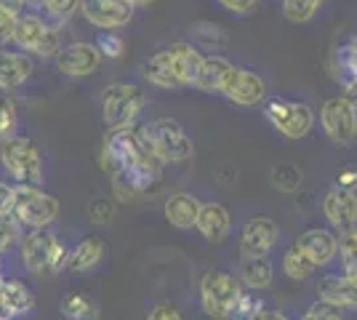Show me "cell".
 Returning <instances> with one entry per match:
<instances>
[{
	"instance_id": "obj_34",
	"label": "cell",
	"mask_w": 357,
	"mask_h": 320,
	"mask_svg": "<svg viewBox=\"0 0 357 320\" xmlns=\"http://www.w3.org/2000/svg\"><path fill=\"white\" fill-rule=\"evenodd\" d=\"M339 257H342L344 270H355L357 267V224L349 229H342V238H339Z\"/></svg>"
},
{
	"instance_id": "obj_26",
	"label": "cell",
	"mask_w": 357,
	"mask_h": 320,
	"mask_svg": "<svg viewBox=\"0 0 357 320\" xmlns=\"http://www.w3.org/2000/svg\"><path fill=\"white\" fill-rule=\"evenodd\" d=\"M142 75H144V80H149L152 86H158V89H178L176 77L171 73V64L165 59L163 48H160L158 54H152L149 59L142 61Z\"/></svg>"
},
{
	"instance_id": "obj_43",
	"label": "cell",
	"mask_w": 357,
	"mask_h": 320,
	"mask_svg": "<svg viewBox=\"0 0 357 320\" xmlns=\"http://www.w3.org/2000/svg\"><path fill=\"white\" fill-rule=\"evenodd\" d=\"M219 3L227 11H232V14H251L259 6V0H219Z\"/></svg>"
},
{
	"instance_id": "obj_22",
	"label": "cell",
	"mask_w": 357,
	"mask_h": 320,
	"mask_svg": "<svg viewBox=\"0 0 357 320\" xmlns=\"http://www.w3.org/2000/svg\"><path fill=\"white\" fill-rule=\"evenodd\" d=\"M165 222L176 229H192L200 213V200L190 192H174L163 203Z\"/></svg>"
},
{
	"instance_id": "obj_17",
	"label": "cell",
	"mask_w": 357,
	"mask_h": 320,
	"mask_svg": "<svg viewBox=\"0 0 357 320\" xmlns=\"http://www.w3.org/2000/svg\"><path fill=\"white\" fill-rule=\"evenodd\" d=\"M35 307V294L27 283L8 277L0 280V318H22L30 315Z\"/></svg>"
},
{
	"instance_id": "obj_46",
	"label": "cell",
	"mask_w": 357,
	"mask_h": 320,
	"mask_svg": "<svg viewBox=\"0 0 357 320\" xmlns=\"http://www.w3.org/2000/svg\"><path fill=\"white\" fill-rule=\"evenodd\" d=\"M344 93H347V96H349V99H352V102L357 105V77L352 80V83H349V86H347V89H344Z\"/></svg>"
},
{
	"instance_id": "obj_28",
	"label": "cell",
	"mask_w": 357,
	"mask_h": 320,
	"mask_svg": "<svg viewBox=\"0 0 357 320\" xmlns=\"http://www.w3.org/2000/svg\"><path fill=\"white\" fill-rule=\"evenodd\" d=\"M314 267H317V264L304 254V248L298 243H294L283 254V270L291 280H307V277L314 273Z\"/></svg>"
},
{
	"instance_id": "obj_27",
	"label": "cell",
	"mask_w": 357,
	"mask_h": 320,
	"mask_svg": "<svg viewBox=\"0 0 357 320\" xmlns=\"http://www.w3.org/2000/svg\"><path fill=\"white\" fill-rule=\"evenodd\" d=\"M333 75H336V80L342 83L344 89L357 77V54L352 40L336 46V51H333Z\"/></svg>"
},
{
	"instance_id": "obj_25",
	"label": "cell",
	"mask_w": 357,
	"mask_h": 320,
	"mask_svg": "<svg viewBox=\"0 0 357 320\" xmlns=\"http://www.w3.org/2000/svg\"><path fill=\"white\" fill-rule=\"evenodd\" d=\"M229 70H232V61L222 54L203 56V67H200V75L195 80V86L200 91H222V83Z\"/></svg>"
},
{
	"instance_id": "obj_24",
	"label": "cell",
	"mask_w": 357,
	"mask_h": 320,
	"mask_svg": "<svg viewBox=\"0 0 357 320\" xmlns=\"http://www.w3.org/2000/svg\"><path fill=\"white\" fill-rule=\"evenodd\" d=\"M240 283L251 291H264L272 286V277H275V270H272V261L269 257H245L240 259V270H238Z\"/></svg>"
},
{
	"instance_id": "obj_37",
	"label": "cell",
	"mask_w": 357,
	"mask_h": 320,
	"mask_svg": "<svg viewBox=\"0 0 357 320\" xmlns=\"http://www.w3.org/2000/svg\"><path fill=\"white\" fill-rule=\"evenodd\" d=\"M19 238H22V227L14 222V216L11 213L8 216H0V254L11 251L19 243Z\"/></svg>"
},
{
	"instance_id": "obj_23",
	"label": "cell",
	"mask_w": 357,
	"mask_h": 320,
	"mask_svg": "<svg viewBox=\"0 0 357 320\" xmlns=\"http://www.w3.org/2000/svg\"><path fill=\"white\" fill-rule=\"evenodd\" d=\"M105 259V241L99 235H86L70 254V270L77 275L93 273Z\"/></svg>"
},
{
	"instance_id": "obj_9",
	"label": "cell",
	"mask_w": 357,
	"mask_h": 320,
	"mask_svg": "<svg viewBox=\"0 0 357 320\" xmlns=\"http://www.w3.org/2000/svg\"><path fill=\"white\" fill-rule=\"evenodd\" d=\"M14 43L24 54H35L40 59H56L61 48L59 32L38 14H19L14 32Z\"/></svg>"
},
{
	"instance_id": "obj_44",
	"label": "cell",
	"mask_w": 357,
	"mask_h": 320,
	"mask_svg": "<svg viewBox=\"0 0 357 320\" xmlns=\"http://www.w3.org/2000/svg\"><path fill=\"white\" fill-rule=\"evenodd\" d=\"M14 208V187L0 182V216H8Z\"/></svg>"
},
{
	"instance_id": "obj_2",
	"label": "cell",
	"mask_w": 357,
	"mask_h": 320,
	"mask_svg": "<svg viewBox=\"0 0 357 320\" xmlns=\"http://www.w3.org/2000/svg\"><path fill=\"white\" fill-rule=\"evenodd\" d=\"M22 261L32 275L64 273L70 267V251L54 232H48V227L30 229L22 238Z\"/></svg>"
},
{
	"instance_id": "obj_15",
	"label": "cell",
	"mask_w": 357,
	"mask_h": 320,
	"mask_svg": "<svg viewBox=\"0 0 357 320\" xmlns=\"http://www.w3.org/2000/svg\"><path fill=\"white\" fill-rule=\"evenodd\" d=\"M323 213L326 219L336 229H349L357 224V192L344 190V187H333L328 190L323 198Z\"/></svg>"
},
{
	"instance_id": "obj_1",
	"label": "cell",
	"mask_w": 357,
	"mask_h": 320,
	"mask_svg": "<svg viewBox=\"0 0 357 320\" xmlns=\"http://www.w3.org/2000/svg\"><path fill=\"white\" fill-rule=\"evenodd\" d=\"M102 168L112 176L118 195H144L160 176V158L152 150L147 125H120L109 128L102 144Z\"/></svg>"
},
{
	"instance_id": "obj_50",
	"label": "cell",
	"mask_w": 357,
	"mask_h": 320,
	"mask_svg": "<svg viewBox=\"0 0 357 320\" xmlns=\"http://www.w3.org/2000/svg\"><path fill=\"white\" fill-rule=\"evenodd\" d=\"M0 280H3V267H0Z\"/></svg>"
},
{
	"instance_id": "obj_41",
	"label": "cell",
	"mask_w": 357,
	"mask_h": 320,
	"mask_svg": "<svg viewBox=\"0 0 357 320\" xmlns=\"http://www.w3.org/2000/svg\"><path fill=\"white\" fill-rule=\"evenodd\" d=\"M115 216V203L107 198H96L89 206V219L93 224H109Z\"/></svg>"
},
{
	"instance_id": "obj_40",
	"label": "cell",
	"mask_w": 357,
	"mask_h": 320,
	"mask_svg": "<svg viewBox=\"0 0 357 320\" xmlns=\"http://www.w3.org/2000/svg\"><path fill=\"white\" fill-rule=\"evenodd\" d=\"M195 30V35L206 43V48H219V46H224L227 43V35H224V30L222 27H216V24H211V22H203V24H195L192 27Z\"/></svg>"
},
{
	"instance_id": "obj_39",
	"label": "cell",
	"mask_w": 357,
	"mask_h": 320,
	"mask_svg": "<svg viewBox=\"0 0 357 320\" xmlns=\"http://www.w3.org/2000/svg\"><path fill=\"white\" fill-rule=\"evenodd\" d=\"M261 307H264V305L256 299V291L243 289V294H240V299H238V307H235V315H232V318L256 320V315H259V310H261Z\"/></svg>"
},
{
	"instance_id": "obj_48",
	"label": "cell",
	"mask_w": 357,
	"mask_h": 320,
	"mask_svg": "<svg viewBox=\"0 0 357 320\" xmlns=\"http://www.w3.org/2000/svg\"><path fill=\"white\" fill-rule=\"evenodd\" d=\"M344 275H347V277H349V280L357 286V267H355V270H344Z\"/></svg>"
},
{
	"instance_id": "obj_21",
	"label": "cell",
	"mask_w": 357,
	"mask_h": 320,
	"mask_svg": "<svg viewBox=\"0 0 357 320\" xmlns=\"http://www.w3.org/2000/svg\"><path fill=\"white\" fill-rule=\"evenodd\" d=\"M317 296L344 307V310H357V286L344 273L323 275L317 280Z\"/></svg>"
},
{
	"instance_id": "obj_29",
	"label": "cell",
	"mask_w": 357,
	"mask_h": 320,
	"mask_svg": "<svg viewBox=\"0 0 357 320\" xmlns=\"http://www.w3.org/2000/svg\"><path fill=\"white\" fill-rule=\"evenodd\" d=\"M61 315L73 320H91L99 315V307L86 294H70L61 299Z\"/></svg>"
},
{
	"instance_id": "obj_7",
	"label": "cell",
	"mask_w": 357,
	"mask_h": 320,
	"mask_svg": "<svg viewBox=\"0 0 357 320\" xmlns=\"http://www.w3.org/2000/svg\"><path fill=\"white\" fill-rule=\"evenodd\" d=\"M152 150L160 158V163H187L195 155L192 139L174 118H158L147 125Z\"/></svg>"
},
{
	"instance_id": "obj_20",
	"label": "cell",
	"mask_w": 357,
	"mask_h": 320,
	"mask_svg": "<svg viewBox=\"0 0 357 320\" xmlns=\"http://www.w3.org/2000/svg\"><path fill=\"white\" fill-rule=\"evenodd\" d=\"M32 75V61L24 51H8L0 46V91L22 89Z\"/></svg>"
},
{
	"instance_id": "obj_18",
	"label": "cell",
	"mask_w": 357,
	"mask_h": 320,
	"mask_svg": "<svg viewBox=\"0 0 357 320\" xmlns=\"http://www.w3.org/2000/svg\"><path fill=\"white\" fill-rule=\"evenodd\" d=\"M304 254L317 264V267H328L331 261L339 257V238L331 232V229L323 227H312L307 232H301L296 241Z\"/></svg>"
},
{
	"instance_id": "obj_5",
	"label": "cell",
	"mask_w": 357,
	"mask_h": 320,
	"mask_svg": "<svg viewBox=\"0 0 357 320\" xmlns=\"http://www.w3.org/2000/svg\"><path fill=\"white\" fill-rule=\"evenodd\" d=\"M243 294V283L229 270H208L200 280V305L208 318H232Z\"/></svg>"
},
{
	"instance_id": "obj_47",
	"label": "cell",
	"mask_w": 357,
	"mask_h": 320,
	"mask_svg": "<svg viewBox=\"0 0 357 320\" xmlns=\"http://www.w3.org/2000/svg\"><path fill=\"white\" fill-rule=\"evenodd\" d=\"M0 3H6V6H11V8H16V11H19L22 6H24V0H0Z\"/></svg>"
},
{
	"instance_id": "obj_12",
	"label": "cell",
	"mask_w": 357,
	"mask_h": 320,
	"mask_svg": "<svg viewBox=\"0 0 357 320\" xmlns=\"http://www.w3.org/2000/svg\"><path fill=\"white\" fill-rule=\"evenodd\" d=\"M134 0H83L80 14L99 30H118L134 19Z\"/></svg>"
},
{
	"instance_id": "obj_38",
	"label": "cell",
	"mask_w": 357,
	"mask_h": 320,
	"mask_svg": "<svg viewBox=\"0 0 357 320\" xmlns=\"http://www.w3.org/2000/svg\"><path fill=\"white\" fill-rule=\"evenodd\" d=\"M304 318L307 320H339V318H344V307L333 305V302H328V299H320V302H314V305L304 312Z\"/></svg>"
},
{
	"instance_id": "obj_36",
	"label": "cell",
	"mask_w": 357,
	"mask_h": 320,
	"mask_svg": "<svg viewBox=\"0 0 357 320\" xmlns=\"http://www.w3.org/2000/svg\"><path fill=\"white\" fill-rule=\"evenodd\" d=\"M16 22H19V11L6 6V3H0V46L14 43Z\"/></svg>"
},
{
	"instance_id": "obj_32",
	"label": "cell",
	"mask_w": 357,
	"mask_h": 320,
	"mask_svg": "<svg viewBox=\"0 0 357 320\" xmlns=\"http://www.w3.org/2000/svg\"><path fill=\"white\" fill-rule=\"evenodd\" d=\"M16 131H19V112L14 99L0 93V142L16 137Z\"/></svg>"
},
{
	"instance_id": "obj_11",
	"label": "cell",
	"mask_w": 357,
	"mask_h": 320,
	"mask_svg": "<svg viewBox=\"0 0 357 320\" xmlns=\"http://www.w3.org/2000/svg\"><path fill=\"white\" fill-rule=\"evenodd\" d=\"M222 93L232 105L256 107L264 105V99H267V83H264V77L259 75V73L232 64V70L227 73L222 83Z\"/></svg>"
},
{
	"instance_id": "obj_13",
	"label": "cell",
	"mask_w": 357,
	"mask_h": 320,
	"mask_svg": "<svg viewBox=\"0 0 357 320\" xmlns=\"http://www.w3.org/2000/svg\"><path fill=\"white\" fill-rule=\"evenodd\" d=\"M102 54L96 43H86V40H77V43H70V46L59 48L56 54V67H59L61 75L67 77H89L99 70L102 64Z\"/></svg>"
},
{
	"instance_id": "obj_16",
	"label": "cell",
	"mask_w": 357,
	"mask_h": 320,
	"mask_svg": "<svg viewBox=\"0 0 357 320\" xmlns=\"http://www.w3.org/2000/svg\"><path fill=\"white\" fill-rule=\"evenodd\" d=\"M163 51L178 86H195L203 67V54L192 43H174V46H165Z\"/></svg>"
},
{
	"instance_id": "obj_19",
	"label": "cell",
	"mask_w": 357,
	"mask_h": 320,
	"mask_svg": "<svg viewBox=\"0 0 357 320\" xmlns=\"http://www.w3.org/2000/svg\"><path fill=\"white\" fill-rule=\"evenodd\" d=\"M195 229L208 241V243H222L224 238L229 235L232 229V219L229 211L224 208L222 203H200V213H197V222Z\"/></svg>"
},
{
	"instance_id": "obj_8",
	"label": "cell",
	"mask_w": 357,
	"mask_h": 320,
	"mask_svg": "<svg viewBox=\"0 0 357 320\" xmlns=\"http://www.w3.org/2000/svg\"><path fill=\"white\" fill-rule=\"evenodd\" d=\"M264 118L285 139H304L314 125L312 107L291 99H264Z\"/></svg>"
},
{
	"instance_id": "obj_31",
	"label": "cell",
	"mask_w": 357,
	"mask_h": 320,
	"mask_svg": "<svg viewBox=\"0 0 357 320\" xmlns=\"http://www.w3.org/2000/svg\"><path fill=\"white\" fill-rule=\"evenodd\" d=\"M301 179H304V174L294 163H283V166L272 168V184L278 190H283V192H296L298 187H301Z\"/></svg>"
},
{
	"instance_id": "obj_33",
	"label": "cell",
	"mask_w": 357,
	"mask_h": 320,
	"mask_svg": "<svg viewBox=\"0 0 357 320\" xmlns=\"http://www.w3.org/2000/svg\"><path fill=\"white\" fill-rule=\"evenodd\" d=\"M80 3H83V0H43L40 8L45 11L48 19H54V22H67V19H73L75 11H80Z\"/></svg>"
},
{
	"instance_id": "obj_3",
	"label": "cell",
	"mask_w": 357,
	"mask_h": 320,
	"mask_svg": "<svg viewBox=\"0 0 357 320\" xmlns=\"http://www.w3.org/2000/svg\"><path fill=\"white\" fill-rule=\"evenodd\" d=\"M11 216L16 224L24 229L51 227L59 216V200L43 192L38 184H16Z\"/></svg>"
},
{
	"instance_id": "obj_42",
	"label": "cell",
	"mask_w": 357,
	"mask_h": 320,
	"mask_svg": "<svg viewBox=\"0 0 357 320\" xmlns=\"http://www.w3.org/2000/svg\"><path fill=\"white\" fill-rule=\"evenodd\" d=\"M147 315H149V320H178V318H181V312H178L174 305H168V302H160V305H155L147 312Z\"/></svg>"
},
{
	"instance_id": "obj_35",
	"label": "cell",
	"mask_w": 357,
	"mask_h": 320,
	"mask_svg": "<svg viewBox=\"0 0 357 320\" xmlns=\"http://www.w3.org/2000/svg\"><path fill=\"white\" fill-rule=\"evenodd\" d=\"M96 48H99V54L107 56V59H120L126 54V40L120 35H115V32L105 30L96 35Z\"/></svg>"
},
{
	"instance_id": "obj_14",
	"label": "cell",
	"mask_w": 357,
	"mask_h": 320,
	"mask_svg": "<svg viewBox=\"0 0 357 320\" xmlns=\"http://www.w3.org/2000/svg\"><path fill=\"white\" fill-rule=\"evenodd\" d=\"M278 243V224L269 216H253L240 232V251L245 257H269Z\"/></svg>"
},
{
	"instance_id": "obj_10",
	"label": "cell",
	"mask_w": 357,
	"mask_h": 320,
	"mask_svg": "<svg viewBox=\"0 0 357 320\" xmlns=\"http://www.w3.org/2000/svg\"><path fill=\"white\" fill-rule=\"evenodd\" d=\"M320 125L333 144H352L357 142V105L347 93L331 96L320 109Z\"/></svg>"
},
{
	"instance_id": "obj_45",
	"label": "cell",
	"mask_w": 357,
	"mask_h": 320,
	"mask_svg": "<svg viewBox=\"0 0 357 320\" xmlns=\"http://www.w3.org/2000/svg\"><path fill=\"white\" fill-rule=\"evenodd\" d=\"M336 182H339V187H344V190L357 192V168H347V171H342Z\"/></svg>"
},
{
	"instance_id": "obj_49",
	"label": "cell",
	"mask_w": 357,
	"mask_h": 320,
	"mask_svg": "<svg viewBox=\"0 0 357 320\" xmlns=\"http://www.w3.org/2000/svg\"><path fill=\"white\" fill-rule=\"evenodd\" d=\"M134 3H147V0H134Z\"/></svg>"
},
{
	"instance_id": "obj_4",
	"label": "cell",
	"mask_w": 357,
	"mask_h": 320,
	"mask_svg": "<svg viewBox=\"0 0 357 320\" xmlns=\"http://www.w3.org/2000/svg\"><path fill=\"white\" fill-rule=\"evenodd\" d=\"M0 163L8 171V176L19 184H43V155L38 144L27 137H11L0 142Z\"/></svg>"
},
{
	"instance_id": "obj_6",
	"label": "cell",
	"mask_w": 357,
	"mask_h": 320,
	"mask_svg": "<svg viewBox=\"0 0 357 320\" xmlns=\"http://www.w3.org/2000/svg\"><path fill=\"white\" fill-rule=\"evenodd\" d=\"M147 105L144 91L134 83H112L102 93V118L107 128L131 125Z\"/></svg>"
},
{
	"instance_id": "obj_30",
	"label": "cell",
	"mask_w": 357,
	"mask_h": 320,
	"mask_svg": "<svg viewBox=\"0 0 357 320\" xmlns=\"http://www.w3.org/2000/svg\"><path fill=\"white\" fill-rule=\"evenodd\" d=\"M320 6H323V0H283V14L288 22L304 24L320 11Z\"/></svg>"
}]
</instances>
